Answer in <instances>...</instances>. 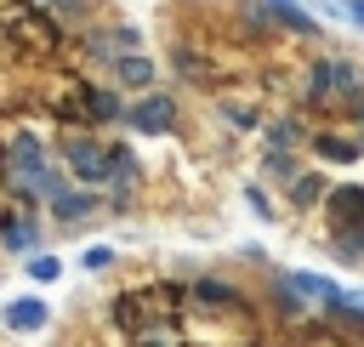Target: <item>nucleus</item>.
Segmentation results:
<instances>
[{
	"label": "nucleus",
	"instance_id": "nucleus-1",
	"mask_svg": "<svg viewBox=\"0 0 364 347\" xmlns=\"http://www.w3.org/2000/svg\"><path fill=\"white\" fill-rule=\"evenodd\" d=\"M51 148H57L63 171L80 188L108 193V176H114V137L108 131H97V125H63V131H51Z\"/></svg>",
	"mask_w": 364,
	"mask_h": 347
},
{
	"label": "nucleus",
	"instance_id": "nucleus-2",
	"mask_svg": "<svg viewBox=\"0 0 364 347\" xmlns=\"http://www.w3.org/2000/svg\"><path fill=\"white\" fill-rule=\"evenodd\" d=\"M131 137H171L176 131V97L165 91H136V102H125V119H119Z\"/></svg>",
	"mask_w": 364,
	"mask_h": 347
},
{
	"label": "nucleus",
	"instance_id": "nucleus-3",
	"mask_svg": "<svg viewBox=\"0 0 364 347\" xmlns=\"http://www.w3.org/2000/svg\"><path fill=\"white\" fill-rule=\"evenodd\" d=\"M102 80L119 85V91H154V85H159V68H154V57H142V51H119V57L102 68Z\"/></svg>",
	"mask_w": 364,
	"mask_h": 347
},
{
	"label": "nucleus",
	"instance_id": "nucleus-4",
	"mask_svg": "<svg viewBox=\"0 0 364 347\" xmlns=\"http://www.w3.org/2000/svg\"><path fill=\"white\" fill-rule=\"evenodd\" d=\"M307 154H313V159H324V165H353V159H364L358 137H353V131H336V125L307 131Z\"/></svg>",
	"mask_w": 364,
	"mask_h": 347
},
{
	"label": "nucleus",
	"instance_id": "nucleus-5",
	"mask_svg": "<svg viewBox=\"0 0 364 347\" xmlns=\"http://www.w3.org/2000/svg\"><path fill=\"white\" fill-rule=\"evenodd\" d=\"M46 228H40V210H17L11 222H0V256H28L40 250Z\"/></svg>",
	"mask_w": 364,
	"mask_h": 347
},
{
	"label": "nucleus",
	"instance_id": "nucleus-6",
	"mask_svg": "<svg viewBox=\"0 0 364 347\" xmlns=\"http://www.w3.org/2000/svg\"><path fill=\"white\" fill-rule=\"evenodd\" d=\"M0 324H6L11 336H34V330L51 324V307H46V296H23V301H11V307L0 313Z\"/></svg>",
	"mask_w": 364,
	"mask_h": 347
},
{
	"label": "nucleus",
	"instance_id": "nucleus-7",
	"mask_svg": "<svg viewBox=\"0 0 364 347\" xmlns=\"http://www.w3.org/2000/svg\"><path fill=\"white\" fill-rule=\"evenodd\" d=\"M262 142H267V154H296V148L307 142V131H301L296 114H273V119L262 125Z\"/></svg>",
	"mask_w": 364,
	"mask_h": 347
},
{
	"label": "nucleus",
	"instance_id": "nucleus-8",
	"mask_svg": "<svg viewBox=\"0 0 364 347\" xmlns=\"http://www.w3.org/2000/svg\"><path fill=\"white\" fill-rule=\"evenodd\" d=\"M324 193H330V176H318V171H296L290 188H284V199H290L296 210H318Z\"/></svg>",
	"mask_w": 364,
	"mask_h": 347
},
{
	"label": "nucleus",
	"instance_id": "nucleus-9",
	"mask_svg": "<svg viewBox=\"0 0 364 347\" xmlns=\"http://www.w3.org/2000/svg\"><path fill=\"white\" fill-rule=\"evenodd\" d=\"M23 273H28L34 284H51V279H63V262H57L51 250H28V256H23Z\"/></svg>",
	"mask_w": 364,
	"mask_h": 347
},
{
	"label": "nucleus",
	"instance_id": "nucleus-10",
	"mask_svg": "<svg viewBox=\"0 0 364 347\" xmlns=\"http://www.w3.org/2000/svg\"><path fill=\"white\" fill-rule=\"evenodd\" d=\"M301 165H296V154H262V176L267 182H279V188H290V176H296Z\"/></svg>",
	"mask_w": 364,
	"mask_h": 347
},
{
	"label": "nucleus",
	"instance_id": "nucleus-11",
	"mask_svg": "<svg viewBox=\"0 0 364 347\" xmlns=\"http://www.w3.org/2000/svg\"><path fill=\"white\" fill-rule=\"evenodd\" d=\"M80 267H85V273H102V267H114V250H108V245H85V250H80Z\"/></svg>",
	"mask_w": 364,
	"mask_h": 347
},
{
	"label": "nucleus",
	"instance_id": "nucleus-12",
	"mask_svg": "<svg viewBox=\"0 0 364 347\" xmlns=\"http://www.w3.org/2000/svg\"><path fill=\"white\" fill-rule=\"evenodd\" d=\"M40 6H46V11H57L63 23H80V17L91 11V0H40Z\"/></svg>",
	"mask_w": 364,
	"mask_h": 347
},
{
	"label": "nucleus",
	"instance_id": "nucleus-13",
	"mask_svg": "<svg viewBox=\"0 0 364 347\" xmlns=\"http://www.w3.org/2000/svg\"><path fill=\"white\" fill-rule=\"evenodd\" d=\"M341 11H347V17L358 23V28H364V0H341Z\"/></svg>",
	"mask_w": 364,
	"mask_h": 347
}]
</instances>
